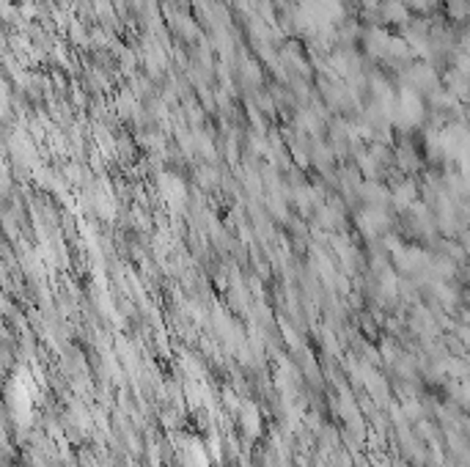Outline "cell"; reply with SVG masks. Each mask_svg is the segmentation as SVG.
<instances>
[{
    "label": "cell",
    "instance_id": "obj_2",
    "mask_svg": "<svg viewBox=\"0 0 470 467\" xmlns=\"http://www.w3.org/2000/svg\"><path fill=\"white\" fill-rule=\"evenodd\" d=\"M360 223H363V229H366V231L374 234L385 226V215H382L380 209H366V212H363V218H360Z\"/></svg>",
    "mask_w": 470,
    "mask_h": 467
},
{
    "label": "cell",
    "instance_id": "obj_1",
    "mask_svg": "<svg viewBox=\"0 0 470 467\" xmlns=\"http://www.w3.org/2000/svg\"><path fill=\"white\" fill-rule=\"evenodd\" d=\"M396 118H399L405 127L418 124V121L424 118V102H421V96L413 94V91H402V96H399V102H396Z\"/></svg>",
    "mask_w": 470,
    "mask_h": 467
}]
</instances>
